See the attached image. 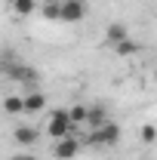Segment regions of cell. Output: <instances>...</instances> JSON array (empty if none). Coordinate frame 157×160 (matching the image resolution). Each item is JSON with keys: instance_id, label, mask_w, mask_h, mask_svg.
<instances>
[{"instance_id": "obj_1", "label": "cell", "mask_w": 157, "mask_h": 160, "mask_svg": "<svg viewBox=\"0 0 157 160\" xmlns=\"http://www.w3.org/2000/svg\"><path fill=\"white\" fill-rule=\"evenodd\" d=\"M43 16L49 22H65V25H74V22L86 19V0H46Z\"/></svg>"}, {"instance_id": "obj_2", "label": "cell", "mask_w": 157, "mask_h": 160, "mask_svg": "<svg viewBox=\"0 0 157 160\" xmlns=\"http://www.w3.org/2000/svg\"><path fill=\"white\" fill-rule=\"evenodd\" d=\"M0 71H3L9 80H16V83H22V86H28V89H37V83H40L37 68H31V65L19 62V59H16V52H3V56H0Z\"/></svg>"}, {"instance_id": "obj_3", "label": "cell", "mask_w": 157, "mask_h": 160, "mask_svg": "<svg viewBox=\"0 0 157 160\" xmlns=\"http://www.w3.org/2000/svg\"><path fill=\"white\" fill-rule=\"evenodd\" d=\"M117 142H120V123L117 120H105V123H99L96 129H89V136L83 139V145L108 148V145H117Z\"/></svg>"}, {"instance_id": "obj_4", "label": "cell", "mask_w": 157, "mask_h": 160, "mask_svg": "<svg viewBox=\"0 0 157 160\" xmlns=\"http://www.w3.org/2000/svg\"><path fill=\"white\" fill-rule=\"evenodd\" d=\"M46 136L49 139H62V136H71L74 132V126H71V117H68V111L62 108V111H53L49 117H46Z\"/></svg>"}, {"instance_id": "obj_5", "label": "cell", "mask_w": 157, "mask_h": 160, "mask_svg": "<svg viewBox=\"0 0 157 160\" xmlns=\"http://www.w3.org/2000/svg\"><path fill=\"white\" fill-rule=\"evenodd\" d=\"M80 145H83V142H80L74 132H71V136H62V139H53V157L56 160H71L80 151Z\"/></svg>"}, {"instance_id": "obj_6", "label": "cell", "mask_w": 157, "mask_h": 160, "mask_svg": "<svg viewBox=\"0 0 157 160\" xmlns=\"http://www.w3.org/2000/svg\"><path fill=\"white\" fill-rule=\"evenodd\" d=\"M43 108H46V96H43L40 89H28V92L22 96V111H25V114H37Z\"/></svg>"}, {"instance_id": "obj_7", "label": "cell", "mask_w": 157, "mask_h": 160, "mask_svg": "<svg viewBox=\"0 0 157 160\" xmlns=\"http://www.w3.org/2000/svg\"><path fill=\"white\" fill-rule=\"evenodd\" d=\"M13 139L19 142L22 148H31V145H37L40 129H34V126H16V129H13Z\"/></svg>"}, {"instance_id": "obj_8", "label": "cell", "mask_w": 157, "mask_h": 160, "mask_svg": "<svg viewBox=\"0 0 157 160\" xmlns=\"http://www.w3.org/2000/svg\"><path fill=\"white\" fill-rule=\"evenodd\" d=\"M129 37V28L123 25V22H111L108 28H105V43L108 46H114V43H120V40Z\"/></svg>"}, {"instance_id": "obj_9", "label": "cell", "mask_w": 157, "mask_h": 160, "mask_svg": "<svg viewBox=\"0 0 157 160\" xmlns=\"http://www.w3.org/2000/svg\"><path fill=\"white\" fill-rule=\"evenodd\" d=\"M6 6H9V12H16V16H34V9H37V0H6Z\"/></svg>"}, {"instance_id": "obj_10", "label": "cell", "mask_w": 157, "mask_h": 160, "mask_svg": "<svg viewBox=\"0 0 157 160\" xmlns=\"http://www.w3.org/2000/svg\"><path fill=\"white\" fill-rule=\"evenodd\" d=\"M111 49H114L117 56H123V59H129V56H136V52H139V49H142V46H139V40L126 37V40H120V43H114Z\"/></svg>"}, {"instance_id": "obj_11", "label": "cell", "mask_w": 157, "mask_h": 160, "mask_svg": "<svg viewBox=\"0 0 157 160\" xmlns=\"http://www.w3.org/2000/svg\"><path fill=\"white\" fill-rule=\"evenodd\" d=\"M86 105H74V108H68V117H71V126L80 129V126H86Z\"/></svg>"}, {"instance_id": "obj_12", "label": "cell", "mask_w": 157, "mask_h": 160, "mask_svg": "<svg viewBox=\"0 0 157 160\" xmlns=\"http://www.w3.org/2000/svg\"><path fill=\"white\" fill-rule=\"evenodd\" d=\"M3 111L6 114H22V96H6L3 99Z\"/></svg>"}, {"instance_id": "obj_13", "label": "cell", "mask_w": 157, "mask_h": 160, "mask_svg": "<svg viewBox=\"0 0 157 160\" xmlns=\"http://www.w3.org/2000/svg\"><path fill=\"white\" fill-rule=\"evenodd\" d=\"M142 142H145V145L154 142V123H145V126H142Z\"/></svg>"}, {"instance_id": "obj_14", "label": "cell", "mask_w": 157, "mask_h": 160, "mask_svg": "<svg viewBox=\"0 0 157 160\" xmlns=\"http://www.w3.org/2000/svg\"><path fill=\"white\" fill-rule=\"evenodd\" d=\"M13 160H40V157H37V154H16Z\"/></svg>"}]
</instances>
